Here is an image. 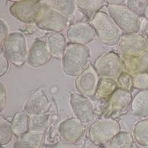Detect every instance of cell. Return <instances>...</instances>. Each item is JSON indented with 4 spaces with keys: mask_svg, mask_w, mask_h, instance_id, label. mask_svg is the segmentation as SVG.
Segmentation results:
<instances>
[{
    "mask_svg": "<svg viewBox=\"0 0 148 148\" xmlns=\"http://www.w3.org/2000/svg\"><path fill=\"white\" fill-rule=\"evenodd\" d=\"M49 121V115L47 113H41L29 116V130L44 131Z\"/></svg>",
    "mask_w": 148,
    "mask_h": 148,
    "instance_id": "83f0119b",
    "label": "cell"
},
{
    "mask_svg": "<svg viewBox=\"0 0 148 148\" xmlns=\"http://www.w3.org/2000/svg\"><path fill=\"white\" fill-rule=\"evenodd\" d=\"M126 7L131 10L133 13L140 17L144 16L148 1H141V0H128L126 1Z\"/></svg>",
    "mask_w": 148,
    "mask_h": 148,
    "instance_id": "f1b7e54d",
    "label": "cell"
},
{
    "mask_svg": "<svg viewBox=\"0 0 148 148\" xmlns=\"http://www.w3.org/2000/svg\"><path fill=\"white\" fill-rule=\"evenodd\" d=\"M89 58L88 46L70 42L61 59L63 71L68 76H78L88 66Z\"/></svg>",
    "mask_w": 148,
    "mask_h": 148,
    "instance_id": "6da1fadb",
    "label": "cell"
},
{
    "mask_svg": "<svg viewBox=\"0 0 148 148\" xmlns=\"http://www.w3.org/2000/svg\"><path fill=\"white\" fill-rule=\"evenodd\" d=\"M70 104L76 117L83 123L92 122L95 118V107L88 97L79 92L69 93Z\"/></svg>",
    "mask_w": 148,
    "mask_h": 148,
    "instance_id": "30bf717a",
    "label": "cell"
},
{
    "mask_svg": "<svg viewBox=\"0 0 148 148\" xmlns=\"http://www.w3.org/2000/svg\"><path fill=\"white\" fill-rule=\"evenodd\" d=\"M1 148H4V147H3V146L2 145V146H1Z\"/></svg>",
    "mask_w": 148,
    "mask_h": 148,
    "instance_id": "f35d334b",
    "label": "cell"
},
{
    "mask_svg": "<svg viewBox=\"0 0 148 148\" xmlns=\"http://www.w3.org/2000/svg\"><path fill=\"white\" fill-rule=\"evenodd\" d=\"M132 86L135 89H148V73H138L132 76Z\"/></svg>",
    "mask_w": 148,
    "mask_h": 148,
    "instance_id": "f546056e",
    "label": "cell"
},
{
    "mask_svg": "<svg viewBox=\"0 0 148 148\" xmlns=\"http://www.w3.org/2000/svg\"><path fill=\"white\" fill-rule=\"evenodd\" d=\"M49 52L52 58L62 59L66 48V39L64 36L60 33H51L47 36L45 39Z\"/></svg>",
    "mask_w": 148,
    "mask_h": 148,
    "instance_id": "d6986e66",
    "label": "cell"
},
{
    "mask_svg": "<svg viewBox=\"0 0 148 148\" xmlns=\"http://www.w3.org/2000/svg\"><path fill=\"white\" fill-rule=\"evenodd\" d=\"M98 74L93 65L88 64L83 72L76 76L75 86L79 93L86 97L95 95L96 90L99 82Z\"/></svg>",
    "mask_w": 148,
    "mask_h": 148,
    "instance_id": "8fae6325",
    "label": "cell"
},
{
    "mask_svg": "<svg viewBox=\"0 0 148 148\" xmlns=\"http://www.w3.org/2000/svg\"><path fill=\"white\" fill-rule=\"evenodd\" d=\"M117 86L118 85L113 79L102 77L98 82L95 92V97L99 100L110 97L116 91Z\"/></svg>",
    "mask_w": 148,
    "mask_h": 148,
    "instance_id": "7402d4cb",
    "label": "cell"
},
{
    "mask_svg": "<svg viewBox=\"0 0 148 148\" xmlns=\"http://www.w3.org/2000/svg\"><path fill=\"white\" fill-rule=\"evenodd\" d=\"M148 43L140 33L122 35L118 43L119 50L123 56L137 58L147 50Z\"/></svg>",
    "mask_w": 148,
    "mask_h": 148,
    "instance_id": "9c48e42d",
    "label": "cell"
},
{
    "mask_svg": "<svg viewBox=\"0 0 148 148\" xmlns=\"http://www.w3.org/2000/svg\"><path fill=\"white\" fill-rule=\"evenodd\" d=\"M14 135L11 123L4 117H1L0 119V144L1 145L3 146V145L9 144Z\"/></svg>",
    "mask_w": 148,
    "mask_h": 148,
    "instance_id": "4316f807",
    "label": "cell"
},
{
    "mask_svg": "<svg viewBox=\"0 0 148 148\" xmlns=\"http://www.w3.org/2000/svg\"><path fill=\"white\" fill-rule=\"evenodd\" d=\"M51 58L45 42L38 39L32 44L29 49L27 63L33 68H37L48 64Z\"/></svg>",
    "mask_w": 148,
    "mask_h": 148,
    "instance_id": "5bb4252c",
    "label": "cell"
},
{
    "mask_svg": "<svg viewBox=\"0 0 148 148\" xmlns=\"http://www.w3.org/2000/svg\"><path fill=\"white\" fill-rule=\"evenodd\" d=\"M0 45H2L8 35H9V29H8V26L7 25L6 22L3 19L0 20Z\"/></svg>",
    "mask_w": 148,
    "mask_h": 148,
    "instance_id": "1f68e13d",
    "label": "cell"
},
{
    "mask_svg": "<svg viewBox=\"0 0 148 148\" xmlns=\"http://www.w3.org/2000/svg\"><path fill=\"white\" fill-rule=\"evenodd\" d=\"M76 2V8L81 10L85 14L95 15L104 5V1L102 0H77Z\"/></svg>",
    "mask_w": 148,
    "mask_h": 148,
    "instance_id": "d4e9b609",
    "label": "cell"
},
{
    "mask_svg": "<svg viewBox=\"0 0 148 148\" xmlns=\"http://www.w3.org/2000/svg\"><path fill=\"white\" fill-rule=\"evenodd\" d=\"M28 49L27 39L21 32H12L1 45V53L9 63L21 66L27 61Z\"/></svg>",
    "mask_w": 148,
    "mask_h": 148,
    "instance_id": "7a4b0ae2",
    "label": "cell"
},
{
    "mask_svg": "<svg viewBox=\"0 0 148 148\" xmlns=\"http://www.w3.org/2000/svg\"><path fill=\"white\" fill-rule=\"evenodd\" d=\"M144 17L148 20V5L146 8V11H145V13H144Z\"/></svg>",
    "mask_w": 148,
    "mask_h": 148,
    "instance_id": "8d00e7d4",
    "label": "cell"
},
{
    "mask_svg": "<svg viewBox=\"0 0 148 148\" xmlns=\"http://www.w3.org/2000/svg\"><path fill=\"white\" fill-rule=\"evenodd\" d=\"M131 148H139L138 147V146H137V145H136V144H133V146L132 147H131Z\"/></svg>",
    "mask_w": 148,
    "mask_h": 148,
    "instance_id": "74e56055",
    "label": "cell"
},
{
    "mask_svg": "<svg viewBox=\"0 0 148 148\" xmlns=\"http://www.w3.org/2000/svg\"><path fill=\"white\" fill-rule=\"evenodd\" d=\"M29 115L25 110H19L15 113L11 122L15 136H21L29 130Z\"/></svg>",
    "mask_w": 148,
    "mask_h": 148,
    "instance_id": "44dd1931",
    "label": "cell"
},
{
    "mask_svg": "<svg viewBox=\"0 0 148 148\" xmlns=\"http://www.w3.org/2000/svg\"><path fill=\"white\" fill-rule=\"evenodd\" d=\"M132 97L129 91L120 88H117L116 91L110 97L107 102L106 114L112 115L113 113L123 112L132 103Z\"/></svg>",
    "mask_w": 148,
    "mask_h": 148,
    "instance_id": "9a60e30c",
    "label": "cell"
},
{
    "mask_svg": "<svg viewBox=\"0 0 148 148\" xmlns=\"http://www.w3.org/2000/svg\"><path fill=\"white\" fill-rule=\"evenodd\" d=\"M118 85L120 86V88L128 90L132 86V77L131 76L130 74L127 73H123L120 74V76L118 79Z\"/></svg>",
    "mask_w": 148,
    "mask_h": 148,
    "instance_id": "4dcf8cb0",
    "label": "cell"
},
{
    "mask_svg": "<svg viewBox=\"0 0 148 148\" xmlns=\"http://www.w3.org/2000/svg\"><path fill=\"white\" fill-rule=\"evenodd\" d=\"M94 67L98 76L111 78L118 76L123 68V59L114 51L102 54L96 59Z\"/></svg>",
    "mask_w": 148,
    "mask_h": 148,
    "instance_id": "ba28073f",
    "label": "cell"
},
{
    "mask_svg": "<svg viewBox=\"0 0 148 148\" xmlns=\"http://www.w3.org/2000/svg\"><path fill=\"white\" fill-rule=\"evenodd\" d=\"M42 8V2L39 0L16 1L9 7L12 17L23 23H30L36 21Z\"/></svg>",
    "mask_w": 148,
    "mask_h": 148,
    "instance_id": "52a82bcc",
    "label": "cell"
},
{
    "mask_svg": "<svg viewBox=\"0 0 148 148\" xmlns=\"http://www.w3.org/2000/svg\"><path fill=\"white\" fill-rule=\"evenodd\" d=\"M58 132L64 141L76 144L83 136L86 132V125L76 117H71L60 123Z\"/></svg>",
    "mask_w": 148,
    "mask_h": 148,
    "instance_id": "7c38bea8",
    "label": "cell"
},
{
    "mask_svg": "<svg viewBox=\"0 0 148 148\" xmlns=\"http://www.w3.org/2000/svg\"><path fill=\"white\" fill-rule=\"evenodd\" d=\"M120 124L113 118H102L92 123L88 129V138L94 144L101 146L110 141L121 132Z\"/></svg>",
    "mask_w": 148,
    "mask_h": 148,
    "instance_id": "5b68a950",
    "label": "cell"
},
{
    "mask_svg": "<svg viewBox=\"0 0 148 148\" xmlns=\"http://www.w3.org/2000/svg\"><path fill=\"white\" fill-rule=\"evenodd\" d=\"M121 58L127 72L134 75L138 73H148V49L137 58L123 55Z\"/></svg>",
    "mask_w": 148,
    "mask_h": 148,
    "instance_id": "ac0fdd59",
    "label": "cell"
},
{
    "mask_svg": "<svg viewBox=\"0 0 148 148\" xmlns=\"http://www.w3.org/2000/svg\"><path fill=\"white\" fill-rule=\"evenodd\" d=\"M133 138L129 132H120L110 141L109 148H131L134 144Z\"/></svg>",
    "mask_w": 148,
    "mask_h": 148,
    "instance_id": "484cf974",
    "label": "cell"
},
{
    "mask_svg": "<svg viewBox=\"0 0 148 148\" xmlns=\"http://www.w3.org/2000/svg\"><path fill=\"white\" fill-rule=\"evenodd\" d=\"M108 14L114 23L125 34L137 33L140 29L138 16L123 5H108Z\"/></svg>",
    "mask_w": 148,
    "mask_h": 148,
    "instance_id": "277c9868",
    "label": "cell"
},
{
    "mask_svg": "<svg viewBox=\"0 0 148 148\" xmlns=\"http://www.w3.org/2000/svg\"><path fill=\"white\" fill-rule=\"evenodd\" d=\"M125 2V1H123V0H117V1H116V0H111V1H107V2H108V4L109 5H122V3H123V2Z\"/></svg>",
    "mask_w": 148,
    "mask_h": 148,
    "instance_id": "d590c367",
    "label": "cell"
},
{
    "mask_svg": "<svg viewBox=\"0 0 148 148\" xmlns=\"http://www.w3.org/2000/svg\"><path fill=\"white\" fill-rule=\"evenodd\" d=\"M49 107V101L42 91H37L32 94L26 101L23 110L29 116L46 113Z\"/></svg>",
    "mask_w": 148,
    "mask_h": 148,
    "instance_id": "2e32d148",
    "label": "cell"
},
{
    "mask_svg": "<svg viewBox=\"0 0 148 148\" xmlns=\"http://www.w3.org/2000/svg\"><path fill=\"white\" fill-rule=\"evenodd\" d=\"M47 5L54 8L64 15L65 17H70L74 14L76 11V2L73 0H50V1H43Z\"/></svg>",
    "mask_w": 148,
    "mask_h": 148,
    "instance_id": "603a6c76",
    "label": "cell"
},
{
    "mask_svg": "<svg viewBox=\"0 0 148 148\" xmlns=\"http://www.w3.org/2000/svg\"><path fill=\"white\" fill-rule=\"evenodd\" d=\"M133 137L139 145L148 147V119H143L135 123Z\"/></svg>",
    "mask_w": 148,
    "mask_h": 148,
    "instance_id": "cb8c5ba5",
    "label": "cell"
},
{
    "mask_svg": "<svg viewBox=\"0 0 148 148\" xmlns=\"http://www.w3.org/2000/svg\"><path fill=\"white\" fill-rule=\"evenodd\" d=\"M53 148H80V147L77 144L67 142V141H60L55 144Z\"/></svg>",
    "mask_w": 148,
    "mask_h": 148,
    "instance_id": "e575fe53",
    "label": "cell"
},
{
    "mask_svg": "<svg viewBox=\"0 0 148 148\" xmlns=\"http://www.w3.org/2000/svg\"><path fill=\"white\" fill-rule=\"evenodd\" d=\"M96 33L92 26L86 22L71 24L66 30V36L71 43L86 45L92 42Z\"/></svg>",
    "mask_w": 148,
    "mask_h": 148,
    "instance_id": "4fadbf2b",
    "label": "cell"
},
{
    "mask_svg": "<svg viewBox=\"0 0 148 148\" xmlns=\"http://www.w3.org/2000/svg\"><path fill=\"white\" fill-rule=\"evenodd\" d=\"M147 43H148V34H147Z\"/></svg>",
    "mask_w": 148,
    "mask_h": 148,
    "instance_id": "ab89813d",
    "label": "cell"
},
{
    "mask_svg": "<svg viewBox=\"0 0 148 148\" xmlns=\"http://www.w3.org/2000/svg\"><path fill=\"white\" fill-rule=\"evenodd\" d=\"M39 29L52 33H60L67 26V18L42 2L40 14L36 21Z\"/></svg>",
    "mask_w": 148,
    "mask_h": 148,
    "instance_id": "8992f818",
    "label": "cell"
},
{
    "mask_svg": "<svg viewBox=\"0 0 148 148\" xmlns=\"http://www.w3.org/2000/svg\"><path fill=\"white\" fill-rule=\"evenodd\" d=\"M131 108L132 114L138 117L148 116V89L141 90L134 96Z\"/></svg>",
    "mask_w": 148,
    "mask_h": 148,
    "instance_id": "ffe728a7",
    "label": "cell"
},
{
    "mask_svg": "<svg viewBox=\"0 0 148 148\" xmlns=\"http://www.w3.org/2000/svg\"><path fill=\"white\" fill-rule=\"evenodd\" d=\"M6 102V88L4 84L0 83V111L4 109Z\"/></svg>",
    "mask_w": 148,
    "mask_h": 148,
    "instance_id": "836d02e7",
    "label": "cell"
},
{
    "mask_svg": "<svg viewBox=\"0 0 148 148\" xmlns=\"http://www.w3.org/2000/svg\"><path fill=\"white\" fill-rule=\"evenodd\" d=\"M45 140V131L29 130L18 137L13 144V148H42Z\"/></svg>",
    "mask_w": 148,
    "mask_h": 148,
    "instance_id": "e0dca14e",
    "label": "cell"
},
{
    "mask_svg": "<svg viewBox=\"0 0 148 148\" xmlns=\"http://www.w3.org/2000/svg\"><path fill=\"white\" fill-rule=\"evenodd\" d=\"M9 66V61L5 58L2 53L0 54V76H4L7 73Z\"/></svg>",
    "mask_w": 148,
    "mask_h": 148,
    "instance_id": "d6a6232c",
    "label": "cell"
},
{
    "mask_svg": "<svg viewBox=\"0 0 148 148\" xmlns=\"http://www.w3.org/2000/svg\"><path fill=\"white\" fill-rule=\"evenodd\" d=\"M91 25L103 44L108 46L118 45L122 36V31L109 14L103 12H98L92 17Z\"/></svg>",
    "mask_w": 148,
    "mask_h": 148,
    "instance_id": "3957f363",
    "label": "cell"
}]
</instances>
